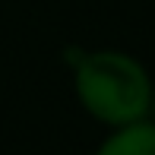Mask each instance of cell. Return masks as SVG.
<instances>
[{
  "mask_svg": "<svg viewBox=\"0 0 155 155\" xmlns=\"http://www.w3.org/2000/svg\"><path fill=\"white\" fill-rule=\"evenodd\" d=\"M149 120L155 124V79H152V95H149Z\"/></svg>",
  "mask_w": 155,
  "mask_h": 155,
  "instance_id": "obj_3",
  "label": "cell"
},
{
  "mask_svg": "<svg viewBox=\"0 0 155 155\" xmlns=\"http://www.w3.org/2000/svg\"><path fill=\"white\" fill-rule=\"evenodd\" d=\"M63 60L73 70V92L92 120L104 127H127L149 117V95H152V76L133 54L101 48L70 45L63 51Z\"/></svg>",
  "mask_w": 155,
  "mask_h": 155,
  "instance_id": "obj_1",
  "label": "cell"
},
{
  "mask_svg": "<svg viewBox=\"0 0 155 155\" xmlns=\"http://www.w3.org/2000/svg\"><path fill=\"white\" fill-rule=\"evenodd\" d=\"M95 155H155V124L146 117L127 127H114Z\"/></svg>",
  "mask_w": 155,
  "mask_h": 155,
  "instance_id": "obj_2",
  "label": "cell"
}]
</instances>
